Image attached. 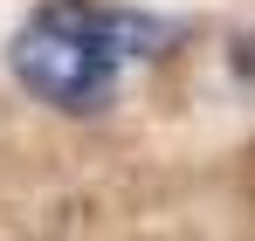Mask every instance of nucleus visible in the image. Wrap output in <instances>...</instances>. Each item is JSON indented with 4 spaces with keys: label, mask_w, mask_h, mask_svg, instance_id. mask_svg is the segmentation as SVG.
Returning a JSON list of instances; mask_svg holds the SVG:
<instances>
[{
    "label": "nucleus",
    "mask_w": 255,
    "mask_h": 241,
    "mask_svg": "<svg viewBox=\"0 0 255 241\" xmlns=\"http://www.w3.org/2000/svg\"><path fill=\"white\" fill-rule=\"evenodd\" d=\"M138 35V21L90 14V7H48L35 28L14 35V76L42 104L62 111H97L118 76V41Z\"/></svg>",
    "instance_id": "obj_1"
}]
</instances>
